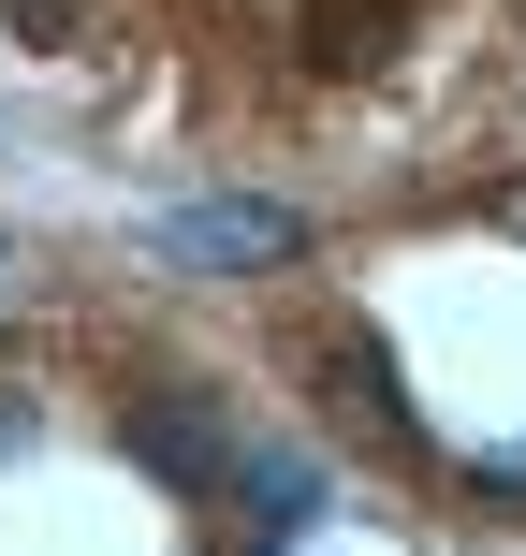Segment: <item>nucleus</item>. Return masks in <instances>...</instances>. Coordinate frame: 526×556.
<instances>
[{
	"label": "nucleus",
	"mask_w": 526,
	"mask_h": 556,
	"mask_svg": "<svg viewBox=\"0 0 526 556\" xmlns=\"http://www.w3.org/2000/svg\"><path fill=\"white\" fill-rule=\"evenodd\" d=\"M132 454H146L162 483H234V440H220L205 395H146V410H132Z\"/></svg>",
	"instance_id": "obj_1"
},
{
	"label": "nucleus",
	"mask_w": 526,
	"mask_h": 556,
	"mask_svg": "<svg viewBox=\"0 0 526 556\" xmlns=\"http://www.w3.org/2000/svg\"><path fill=\"white\" fill-rule=\"evenodd\" d=\"M176 264H293V205H191Z\"/></svg>",
	"instance_id": "obj_2"
},
{
	"label": "nucleus",
	"mask_w": 526,
	"mask_h": 556,
	"mask_svg": "<svg viewBox=\"0 0 526 556\" xmlns=\"http://www.w3.org/2000/svg\"><path fill=\"white\" fill-rule=\"evenodd\" d=\"M322 381H336V410H351V425L410 440V395H395V352H381V337H336V352H322Z\"/></svg>",
	"instance_id": "obj_3"
},
{
	"label": "nucleus",
	"mask_w": 526,
	"mask_h": 556,
	"mask_svg": "<svg viewBox=\"0 0 526 556\" xmlns=\"http://www.w3.org/2000/svg\"><path fill=\"white\" fill-rule=\"evenodd\" d=\"M381 45H395V0H307V59L322 74H365Z\"/></svg>",
	"instance_id": "obj_4"
},
{
	"label": "nucleus",
	"mask_w": 526,
	"mask_h": 556,
	"mask_svg": "<svg viewBox=\"0 0 526 556\" xmlns=\"http://www.w3.org/2000/svg\"><path fill=\"white\" fill-rule=\"evenodd\" d=\"M234 483L264 498V528H307V498H322V469H307V454H234Z\"/></svg>",
	"instance_id": "obj_5"
}]
</instances>
